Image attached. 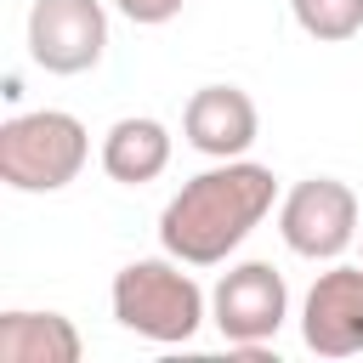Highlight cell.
Masks as SVG:
<instances>
[{"instance_id": "obj_1", "label": "cell", "mask_w": 363, "mask_h": 363, "mask_svg": "<svg viewBox=\"0 0 363 363\" xmlns=\"http://www.w3.org/2000/svg\"><path fill=\"white\" fill-rule=\"evenodd\" d=\"M278 210V176L255 159H216L159 210V250L187 267H221Z\"/></svg>"}, {"instance_id": "obj_2", "label": "cell", "mask_w": 363, "mask_h": 363, "mask_svg": "<svg viewBox=\"0 0 363 363\" xmlns=\"http://www.w3.org/2000/svg\"><path fill=\"white\" fill-rule=\"evenodd\" d=\"M113 318L119 329L153 340V346H187L204 323H210V295L199 289V278L187 272V261L176 255H142L125 261L113 272Z\"/></svg>"}, {"instance_id": "obj_3", "label": "cell", "mask_w": 363, "mask_h": 363, "mask_svg": "<svg viewBox=\"0 0 363 363\" xmlns=\"http://www.w3.org/2000/svg\"><path fill=\"white\" fill-rule=\"evenodd\" d=\"M91 159V130L62 108L11 113L0 125V182L17 193H62Z\"/></svg>"}, {"instance_id": "obj_4", "label": "cell", "mask_w": 363, "mask_h": 363, "mask_svg": "<svg viewBox=\"0 0 363 363\" xmlns=\"http://www.w3.org/2000/svg\"><path fill=\"white\" fill-rule=\"evenodd\" d=\"M363 233V204L340 176H306L278 199V238L301 261H340Z\"/></svg>"}, {"instance_id": "obj_5", "label": "cell", "mask_w": 363, "mask_h": 363, "mask_svg": "<svg viewBox=\"0 0 363 363\" xmlns=\"http://www.w3.org/2000/svg\"><path fill=\"white\" fill-rule=\"evenodd\" d=\"M210 323L227 346L261 352L289 323V284L272 261H238L210 289Z\"/></svg>"}, {"instance_id": "obj_6", "label": "cell", "mask_w": 363, "mask_h": 363, "mask_svg": "<svg viewBox=\"0 0 363 363\" xmlns=\"http://www.w3.org/2000/svg\"><path fill=\"white\" fill-rule=\"evenodd\" d=\"M108 51V6L102 0H34L28 6V57L34 68L74 79L91 74Z\"/></svg>"}, {"instance_id": "obj_7", "label": "cell", "mask_w": 363, "mask_h": 363, "mask_svg": "<svg viewBox=\"0 0 363 363\" xmlns=\"http://www.w3.org/2000/svg\"><path fill=\"white\" fill-rule=\"evenodd\" d=\"M301 340L318 357L363 352V261H323V272L301 295Z\"/></svg>"}, {"instance_id": "obj_8", "label": "cell", "mask_w": 363, "mask_h": 363, "mask_svg": "<svg viewBox=\"0 0 363 363\" xmlns=\"http://www.w3.org/2000/svg\"><path fill=\"white\" fill-rule=\"evenodd\" d=\"M182 136L204 159H244L261 136L255 96L244 85H199L182 108Z\"/></svg>"}, {"instance_id": "obj_9", "label": "cell", "mask_w": 363, "mask_h": 363, "mask_svg": "<svg viewBox=\"0 0 363 363\" xmlns=\"http://www.w3.org/2000/svg\"><path fill=\"white\" fill-rule=\"evenodd\" d=\"M170 153H176V136L164 130V119L153 113H125L108 125L102 136V170L119 182V187H147L170 170Z\"/></svg>"}, {"instance_id": "obj_10", "label": "cell", "mask_w": 363, "mask_h": 363, "mask_svg": "<svg viewBox=\"0 0 363 363\" xmlns=\"http://www.w3.org/2000/svg\"><path fill=\"white\" fill-rule=\"evenodd\" d=\"M85 340L62 312H0V363H79Z\"/></svg>"}, {"instance_id": "obj_11", "label": "cell", "mask_w": 363, "mask_h": 363, "mask_svg": "<svg viewBox=\"0 0 363 363\" xmlns=\"http://www.w3.org/2000/svg\"><path fill=\"white\" fill-rule=\"evenodd\" d=\"M289 17L318 45H340L363 34V0H289Z\"/></svg>"}, {"instance_id": "obj_12", "label": "cell", "mask_w": 363, "mask_h": 363, "mask_svg": "<svg viewBox=\"0 0 363 363\" xmlns=\"http://www.w3.org/2000/svg\"><path fill=\"white\" fill-rule=\"evenodd\" d=\"M182 6H187V0H113V11L130 17L136 28H159V23L182 17Z\"/></svg>"}, {"instance_id": "obj_13", "label": "cell", "mask_w": 363, "mask_h": 363, "mask_svg": "<svg viewBox=\"0 0 363 363\" xmlns=\"http://www.w3.org/2000/svg\"><path fill=\"white\" fill-rule=\"evenodd\" d=\"M357 250H363V233H357Z\"/></svg>"}]
</instances>
